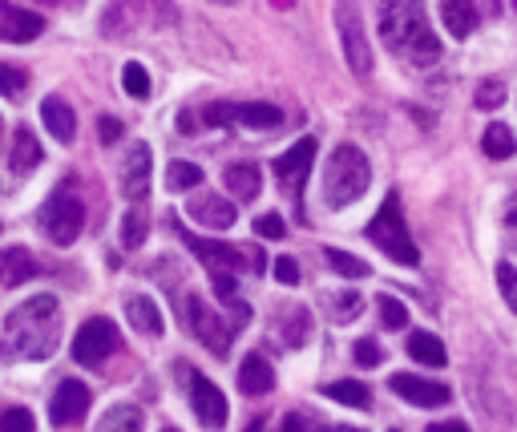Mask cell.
I'll list each match as a JSON object with an SVG mask.
<instances>
[{"instance_id": "obj_1", "label": "cell", "mask_w": 517, "mask_h": 432, "mask_svg": "<svg viewBox=\"0 0 517 432\" xmlns=\"http://www.w3.org/2000/svg\"><path fill=\"white\" fill-rule=\"evenodd\" d=\"M57 332H61V307L53 295H33L17 303L5 319L9 352L17 360H45L57 352Z\"/></svg>"}, {"instance_id": "obj_2", "label": "cell", "mask_w": 517, "mask_h": 432, "mask_svg": "<svg viewBox=\"0 0 517 432\" xmlns=\"http://www.w3.org/2000/svg\"><path fill=\"white\" fill-rule=\"evenodd\" d=\"M380 33L388 49H396L412 65H433L441 57V41L433 37L421 5H384L380 9Z\"/></svg>"}, {"instance_id": "obj_3", "label": "cell", "mask_w": 517, "mask_h": 432, "mask_svg": "<svg viewBox=\"0 0 517 432\" xmlns=\"http://www.w3.org/2000/svg\"><path fill=\"white\" fill-rule=\"evenodd\" d=\"M368 186H372L368 154L360 146H336L328 166H324V206L328 210H344L356 198H364Z\"/></svg>"}, {"instance_id": "obj_4", "label": "cell", "mask_w": 517, "mask_h": 432, "mask_svg": "<svg viewBox=\"0 0 517 432\" xmlns=\"http://www.w3.org/2000/svg\"><path fill=\"white\" fill-rule=\"evenodd\" d=\"M368 239L400 267H417L421 263V251H417V243H412V235H408V223H404V210H400L396 194L384 198L380 214L368 223Z\"/></svg>"}, {"instance_id": "obj_5", "label": "cell", "mask_w": 517, "mask_h": 432, "mask_svg": "<svg viewBox=\"0 0 517 432\" xmlns=\"http://www.w3.org/2000/svg\"><path fill=\"white\" fill-rule=\"evenodd\" d=\"M186 328L194 332V340H202V348L211 356H227L231 352V340H235V323H227L215 307H206L202 295H186Z\"/></svg>"}, {"instance_id": "obj_6", "label": "cell", "mask_w": 517, "mask_h": 432, "mask_svg": "<svg viewBox=\"0 0 517 432\" xmlns=\"http://www.w3.org/2000/svg\"><path fill=\"white\" fill-rule=\"evenodd\" d=\"M81 227H85V206H81V198H73L69 190H57V194L45 202V210H41V231H45L57 247H69V243L81 235Z\"/></svg>"}, {"instance_id": "obj_7", "label": "cell", "mask_w": 517, "mask_h": 432, "mask_svg": "<svg viewBox=\"0 0 517 432\" xmlns=\"http://www.w3.org/2000/svg\"><path fill=\"white\" fill-rule=\"evenodd\" d=\"M114 352H118V328H114V323H110L106 315L85 319V323H81V332L73 336V360H77V364H85V368L106 364Z\"/></svg>"}, {"instance_id": "obj_8", "label": "cell", "mask_w": 517, "mask_h": 432, "mask_svg": "<svg viewBox=\"0 0 517 432\" xmlns=\"http://www.w3.org/2000/svg\"><path fill=\"white\" fill-rule=\"evenodd\" d=\"M206 122L211 126H247V130H275L283 126V110L279 105H267V101H251V105H211L206 110Z\"/></svg>"}, {"instance_id": "obj_9", "label": "cell", "mask_w": 517, "mask_h": 432, "mask_svg": "<svg viewBox=\"0 0 517 432\" xmlns=\"http://www.w3.org/2000/svg\"><path fill=\"white\" fill-rule=\"evenodd\" d=\"M316 138H299L287 154H279L275 158V174L283 178V186L291 190V198L303 206V182H307V170H312V162H316Z\"/></svg>"}, {"instance_id": "obj_10", "label": "cell", "mask_w": 517, "mask_h": 432, "mask_svg": "<svg viewBox=\"0 0 517 432\" xmlns=\"http://www.w3.org/2000/svg\"><path fill=\"white\" fill-rule=\"evenodd\" d=\"M190 404H194V416L206 424V428H223L227 424V416H231V408H227V396L206 380V376H190Z\"/></svg>"}, {"instance_id": "obj_11", "label": "cell", "mask_w": 517, "mask_h": 432, "mask_svg": "<svg viewBox=\"0 0 517 432\" xmlns=\"http://www.w3.org/2000/svg\"><path fill=\"white\" fill-rule=\"evenodd\" d=\"M89 400L93 396H89V388L81 380H61L57 392H53V400H49V420L57 428H69V424H77L89 412Z\"/></svg>"}, {"instance_id": "obj_12", "label": "cell", "mask_w": 517, "mask_h": 432, "mask_svg": "<svg viewBox=\"0 0 517 432\" xmlns=\"http://www.w3.org/2000/svg\"><path fill=\"white\" fill-rule=\"evenodd\" d=\"M340 41H344L348 69H352L356 77H368V73H372V49H368L364 25H360V17H352V9H340Z\"/></svg>"}, {"instance_id": "obj_13", "label": "cell", "mask_w": 517, "mask_h": 432, "mask_svg": "<svg viewBox=\"0 0 517 432\" xmlns=\"http://www.w3.org/2000/svg\"><path fill=\"white\" fill-rule=\"evenodd\" d=\"M150 166H154L150 146H146V142L130 146L126 166H122V194H126L130 202H142V198L150 194Z\"/></svg>"}, {"instance_id": "obj_14", "label": "cell", "mask_w": 517, "mask_h": 432, "mask_svg": "<svg viewBox=\"0 0 517 432\" xmlns=\"http://www.w3.org/2000/svg\"><path fill=\"white\" fill-rule=\"evenodd\" d=\"M392 392L404 396L408 404H417V408H441V404H449V388H445V384L421 380V376H408V372L392 376Z\"/></svg>"}, {"instance_id": "obj_15", "label": "cell", "mask_w": 517, "mask_h": 432, "mask_svg": "<svg viewBox=\"0 0 517 432\" xmlns=\"http://www.w3.org/2000/svg\"><path fill=\"white\" fill-rule=\"evenodd\" d=\"M45 29V17H37L33 9H17V5H0V41L21 45V41H37Z\"/></svg>"}, {"instance_id": "obj_16", "label": "cell", "mask_w": 517, "mask_h": 432, "mask_svg": "<svg viewBox=\"0 0 517 432\" xmlns=\"http://www.w3.org/2000/svg\"><path fill=\"white\" fill-rule=\"evenodd\" d=\"M186 247L202 259V267L211 275H235L243 267V255L231 243H211V239H186Z\"/></svg>"}, {"instance_id": "obj_17", "label": "cell", "mask_w": 517, "mask_h": 432, "mask_svg": "<svg viewBox=\"0 0 517 432\" xmlns=\"http://www.w3.org/2000/svg\"><path fill=\"white\" fill-rule=\"evenodd\" d=\"M186 210H190L194 223L211 227V231H227V227L235 223V206H231L227 198H219V194H198V198H190Z\"/></svg>"}, {"instance_id": "obj_18", "label": "cell", "mask_w": 517, "mask_h": 432, "mask_svg": "<svg viewBox=\"0 0 517 432\" xmlns=\"http://www.w3.org/2000/svg\"><path fill=\"white\" fill-rule=\"evenodd\" d=\"M126 315H130V328L142 332V336H162V307L150 299V295H130L126 299Z\"/></svg>"}, {"instance_id": "obj_19", "label": "cell", "mask_w": 517, "mask_h": 432, "mask_svg": "<svg viewBox=\"0 0 517 432\" xmlns=\"http://www.w3.org/2000/svg\"><path fill=\"white\" fill-rule=\"evenodd\" d=\"M41 122H45V130L57 142H73V134H77V118L69 110V101H61V97H45L41 101Z\"/></svg>"}, {"instance_id": "obj_20", "label": "cell", "mask_w": 517, "mask_h": 432, "mask_svg": "<svg viewBox=\"0 0 517 432\" xmlns=\"http://www.w3.org/2000/svg\"><path fill=\"white\" fill-rule=\"evenodd\" d=\"M33 275H37V259H33L25 247H9V251H0V287L29 283Z\"/></svg>"}, {"instance_id": "obj_21", "label": "cell", "mask_w": 517, "mask_h": 432, "mask_svg": "<svg viewBox=\"0 0 517 432\" xmlns=\"http://www.w3.org/2000/svg\"><path fill=\"white\" fill-rule=\"evenodd\" d=\"M239 388H243L247 396H267V392L275 388V372H271L267 356L251 352V356L243 360V368H239Z\"/></svg>"}, {"instance_id": "obj_22", "label": "cell", "mask_w": 517, "mask_h": 432, "mask_svg": "<svg viewBox=\"0 0 517 432\" xmlns=\"http://www.w3.org/2000/svg\"><path fill=\"white\" fill-rule=\"evenodd\" d=\"M223 182H227V190H231L239 202H251V198H259L263 174H259V166H255V162H231V166H227V174H223Z\"/></svg>"}, {"instance_id": "obj_23", "label": "cell", "mask_w": 517, "mask_h": 432, "mask_svg": "<svg viewBox=\"0 0 517 432\" xmlns=\"http://www.w3.org/2000/svg\"><path fill=\"white\" fill-rule=\"evenodd\" d=\"M9 166H13V174H29V170H37V166H41V146H37V134H33L29 126H21V130H17V138H13V154H9Z\"/></svg>"}, {"instance_id": "obj_24", "label": "cell", "mask_w": 517, "mask_h": 432, "mask_svg": "<svg viewBox=\"0 0 517 432\" xmlns=\"http://www.w3.org/2000/svg\"><path fill=\"white\" fill-rule=\"evenodd\" d=\"M142 424H146V416L138 404H114V408H106V416L97 420L93 432H142Z\"/></svg>"}, {"instance_id": "obj_25", "label": "cell", "mask_w": 517, "mask_h": 432, "mask_svg": "<svg viewBox=\"0 0 517 432\" xmlns=\"http://www.w3.org/2000/svg\"><path fill=\"white\" fill-rule=\"evenodd\" d=\"M408 356L421 360V364H429V368H445V360H449L445 344H441L433 332H417V336H412V340H408Z\"/></svg>"}, {"instance_id": "obj_26", "label": "cell", "mask_w": 517, "mask_h": 432, "mask_svg": "<svg viewBox=\"0 0 517 432\" xmlns=\"http://www.w3.org/2000/svg\"><path fill=\"white\" fill-rule=\"evenodd\" d=\"M441 17H445V29L453 37H469L477 29V9L465 5V0H449V5H441Z\"/></svg>"}, {"instance_id": "obj_27", "label": "cell", "mask_w": 517, "mask_h": 432, "mask_svg": "<svg viewBox=\"0 0 517 432\" xmlns=\"http://www.w3.org/2000/svg\"><path fill=\"white\" fill-rule=\"evenodd\" d=\"M481 150H485V158H509L513 150H517V142H513V134H509V126H501V122H493V126H485V134H481Z\"/></svg>"}, {"instance_id": "obj_28", "label": "cell", "mask_w": 517, "mask_h": 432, "mask_svg": "<svg viewBox=\"0 0 517 432\" xmlns=\"http://www.w3.org/2000/svg\"><path fill=\"white\" fill-rule=\"evenodd\" d=\"M324 392H328V400L348 404V408H368V400H372V392H368L360 380H336V384H328Z\"/></svg>"}, {"instance_id": "obj_29", "label": "cell", "mask_w": 517, "mask_h": 432, "mask_svg": "<svg viewBox=\"0 0 517 432\" xmlns=\"http://www.w3.org/2000/svg\"><path fill=\"white\" fill-rule=\"evenodd\" d=\"M146 231H150V219H146V210H126V219H122V243L134 251L146 243Z\"/></svg>"}, {"instance_id": "obj_30", "label": "cell", "mask_w": 517, "mask_h": 432, "mask_svg": "<svg viewBox=\"0 0 517 432\" xmlns=\"http://www.w3.org/2000/svg\"><path fill=\"white\" fill-rule=\"evenodd\" d=\"M198 182H202V170L194 162H170V170H166V186L170 190H194Z\"/></svg>"}, {"instance_id": "obj_31", "label": "cell", "mask_w": 517, "mask_h": 432, "mask_svg": "<svg viewBox=\"0 0 517 432\" xmlns=\"http://www.w3.org/2000/svg\"><path fill=\"white\" fill-rule=\"evenodd\" d=\"M279 328H283V344L299 348V344H303V336H307V311H303V307H295L291 315L283 311V315H279Z\"/></svg>"}, {"instance_id": "obj_32", "label": "cell", "mask_w": 517, "mask_h": 432, "mask_svg": "<svg viewBox=\"0 0 517 432\" xmlns=\"http://www.w3.org/2000/svg\"><path fill=\"white\" fill-rule=\"evenodd\" d=\"M122 85H126L130 97H150V73H146V65L130 61V65L122 69Z\"/></svg>"}, {"instance_id": "obj_33", "label": "cell", "mask_w": 517, "mask_h": 432, "mask_svg": "<svg viewBox=\"0 0 517 432\" xmlns=\"http://www.w3.org/2000/svg\"><path fill=\"white\" fill-rule=\"evenodd\" d=\"M328 263H332V271L344 275V279H364V275H368V263L356 259V255H344V251H328Z\"/></svg>"}, {"instance_id": "obj_34", "label": "cell", "mask_w": 517, "mask_h": 432, "mask_svg": "<svg viewBox=\"0 0 517 432\" xmlns=\"http://www.w3.org/2000/svg\"><path fill=\"white\" fill-rule=\"evenodd\" d=\"M25 85H29L25 69H17V65H5V61H0V93L17 101V97L25 93Z\"/></svg>"}, {"instance_id": "obj_35", "label": "cell", "mask_w": 517, "mask_h": 432, "mask_svg": "<svg viewBox=\"0 0 517 432\" xmlns=\"http://www.w3.org/2000/svg\"><path fill=\"white\" fill-rule=\"evenodd\" d=\"M33 412L29 408H5L0 412V432H33Z\"/></svg>"}, {"instance_id": "obj_36", "label": "cell", "mask_w": 517, "mask_h": 432, "mask_svg": "<svg viewBox=\"0 0 517 432\" xmlns=\"http://www.w3.org/2000/svg\"><path fill=\"white\" fill-rule=\"evenodd\" d=\"M376 307H380V319L388 323V328H404V323H408V307H404L400 299L380 295V299H376Z\"/></svg>"}, {"instance_id": "obj_37", "label": "cell", "mask_w": 517, "mask_h": 432, "mask_svg": "<svg viewBox=\"0 0 517 432\" xmlns=\"http://www.w3.org/2000/svg\"><path fill=\"white\" fill-rule=\"evenodd\" d=\"M497 287H501L505 303L517 311V267L513 263H497Z\"/></svg>"}, {"instance_id": "obj_38", "label": "cell", "mask_w": 517, "mask_h": 432, "mask_svg": "<svg viewBox=\"0 0 517 432\" xmlns=\"http://www.w3.org/2000/svg\"><path fill=\"white\" fill-rule=\"evenodd\" d=\"M501 101H505V85H501L497 77H489V81L477 89V105H481V110H497Z\"/></svg>"}, {"instance_id": "obj_39", "label": "cell", "mask_w": 517, "mask_h": 432, "mask_svg": "<svg viewBox=\"0 0 517 432\" xmlns=\"http://www.w3.org/2000/svg\"><path fill=\"white\" fill-rule=\"evenodd\" d=\"M332 303H336V311H332V319L336 323H344V319H352V315H360V295H328Z\"/></svg>"}, {"instance_id": "obj_40", "label": "cell", "mask_w": 517, "mask_h": 432, "mask_svg": "<svg viewBox=\"0 0 517 432\" xmlns=\"http://www.w3.org/2000/svg\"><path fill=\"white\" fill-rule=\"evenodd\" d=\"M255 231H259L263 239H283V235H287V223L279 219V214H263V219L255 223Z\"/></svg>"}, {"instance_id": "obj_41", "label": "cell", "mask_w": 517, "mask_h": 432, "mask_svg": "<svg viewBox=\"0 0 517 432\" xmlns=\"http://www.w3.org/2000/svg\"><path fill=\"white\" fill-rule=\"evenodd\" d=\"M275 279H279L283 287H295V283H299V263L287 259V255H279V259H275Z\"/></svg>"}, {"instance_id": "obj_42", "label": "cell", "mask_w": 517, "mask_h": 432, "mask_svg": "<svg viewBox=\"0 0 517 432\" xmlns=\"http://www.w3.org/2000/svg\"><path fill=\"white\" fill-rule=\"evenodd\" d=\"M356 360L360 364H380V348H376V340H356Z\"/></svg>"}, {"instance_id": "obj_43", "label": "cell", "mask_w": 517, "mask_h": 432, "mask_svg": "<svg viewBox=\"0 0 517 432\" xmlns=\"http://www.w3.org/2000/svg\"><path fill=\"white\" fill-rule=\"evenodd\" d=\"M97 130H101V142H118V138H122V126H118L114 118H101Z\"/></svg>"}, {"instance_id": "obj_44", "label": "cell", "mask_w": 517, "mask_h": 432, "mask_svg": "<svg viewBox=\"0 0 517 432\" xmlns=\"http://www.w3.org/2000/svg\"><path fill=\"white\" fill-rule=\"evenodd\" d=\"M429 432H469V424H465V420H441V424H433Z\"/></svg>"}, {"instance_id": "obj_45", "label": "cell", "mask_w": 517, "mask_h": 432, "mask_svg": "<svg viewBox=\"0 0 517 432\" xmlns=\"http://www.w3.org/2000/svg\"><path fill=\"white\" fill-rule=\"evenodd\" d=\"M283 432H307V424H303L299 416H287V420H283Z\"/></svg>"}, {"instance_id": "obj_46", "label": "cell", "mask_w": 517, "mask_h": 432, "mask_svg": "<svg viewBox=\"0 0 517 432\" xmlns=\"http://www.w3.org/2000/svg\"><path fill=\"white\" fill-rule=\"evenodd\" d=\"M332 432H364V428H332Z\"/></svg>"}, {"instance_id": "obj_47", "label": "cell", "mask_w": 517, "mask_h": 432, "mask_svg": "<svg viewBox=\"0 0 517 432\" xmlns=\"http://www.w3.org/2000/svg\"><path fill=\"white\" fill-rule=\"evenodd\" d=\"M247 432H263V428H259V424H251V428H247Z\"/></svg>"}, {"instance_id": "obj_48", "label": "cell", "mask_w": 517, "mask_h": 432, "mask_svg": "<svg viewBox=\"0 0 517 432\" xmlns=\"http://www.w3.org/2000/svg\"><path fill=\"white\" fill-rule=\"evenodd\" d=\"M166 432H178V428H166Z\"/></svg>"}]
</instances>
